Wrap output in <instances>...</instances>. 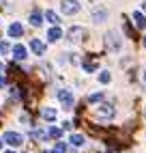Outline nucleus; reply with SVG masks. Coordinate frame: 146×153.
<instances>
[{"label": "nucleus", "instance_id": "obj_26", "mask_svg": "<svg viewBox=\"0 0 146 153\" xmlns=\"http://www.w3.org/2000/svg\"><path fill=\"white\" fill-rule=\"evenodd\" d=\"M142 45H144V48H146V35H144V41H142Z\"/></svg>", "mask_w": 146, "mask_h": 153}, {"label": "nucleus", "instance_id": "obj_23", "mask_svg": "<svg viewBox=\"0 0 146 153\" xmlns=\"http://www.w3.org/2000/svg\"><path fill=\"white\" fill-rule=\"evenodd\" d=\"M9 95H11L13 99H19V88H17V86H11V91H9Z\"/></svg>", "mask_w": 146, "mask_h": 153}, {"label": "nucleus", "instance_id": "obj_9", "mask_svg": "<svg viewBox=\"0 0 146 153\" xmlns=\"http://www.w3.org/2000/svg\"><path fill=\"white\" fill-rule=\"evenodd\" d=\"M11 54H13V58H15V60H24L28 52H26V48H24V45H19V43H17V45H13V48H11Z\"/></svg>", "mask_w": 146, "mask_h": 153}, {"label": "nucleus", "instance_id": "obj_19", "mask_svg": "<svg viewBox=\"0 0 146 153\" xmlns=\"http://www.w3.org/2000/svg\"><path fill=\"white\" fill-rule=\"evenodd\" d=\"M82 67H84L86 71H95V69H97V65L92 63V60H84V63H82Z\"/></svg>", "mask_w": 146, "mask_h": 153}, {"label": "nucleus", "instance_id": "obj_20", "mask_svg": "<svg viewBox=\"0 0 146 153\" xmlns=\"http://www.w3.org/2000/svg\"><path fill=\"white\" fill-rule=\"evenodd\" d=\"M54 153H67V145H65V142H56Z\"/></svg>", "mask_w": 146, "mask_h": 153}, {"label": "nucleus", "instance_id": "obj_29", "mask_svg": "<svg viewBox=\"0 0 146 153\" xmlns=\"http://www.w3.org/2000/svg\"><path fill=\"white\" fill-rule=\"evenodd\" d=\"M4 153H15V151H4Z\"/></svg>", "mask_w": 146, "mask_h": 153}, {"label": "nucleus", "instance_id": "obj_24", "mask_svg": "<svg viewBox=\"0 0 146 153\" xmlns=\"http://www.w3.org/2000/svg\"><path fill=\"white\" fill-rule=\"evenodd\" d=\"M140 78H142V82L146 84V71H142V76H140Z\"/></svg>", "mask_w": 146, "mask_h": 153}, {"label": "nucleus", "instance_id": "obj_13", "mask_svg": "<svg viewBox=\"0 0 146 153\" xmlns=\"http://www.w3.org/2000/svg\"><path fill=\"white\" fill-rule=\"evenodd\" d=\"M133 19H135V26H138V28L146 30V15H142L140 11H135L133 13Z\"/></svg>", "mask_w": 146, "mask_h": 153}, {"label": "nucleus", "instance_id": "obj_15", "mask_svg": "<svg viewBox=\"0 0 146 153\" xmlns=\"http://www.w3.org/2000/svg\"><path fill=\"white\" fill-rule=\"evenodd\" d=\"M69 142H71V145H75V147H82V145H84V136H82V134H71Z\"/></svg>", "mask_w": 146, "mask_h": 153}, {"label": "nucleus", "instance_id": "obj_8", "mask_svg": "<svg viewBox=\"0 0 146 153\" xmlns=\"http://www.w3.org/2000/svg\"><path fill=\"white\" fill-rule=\"evenodd\" d=\"M30 50H32L37 56H41V54L45 52V43L41 41V39H30Z\"/></svg>", "mask_w": 146, "mask_h": 153}, {"label": "nucleus", "instance_id": "obj_5", "mask_svg": "<svg viewBox=\"0 0 146 153\" xmlns=\"http://www.w3.org/2000/svg\"><path fill=\"white\" fill-rule=\"evenodd\" d=\"M90 17H92V22H95V24L105 22V19H108V9H103V7H95V9L90 11Z\"/></svg>", "mask_w": 146, "mask_h": 153}, {"label": "nucleus", "instance_id": "obj_3", "mask_svg": "<svg viewBox=\"0 0 146 153\" xmlns=\"http://www.w3.org/2000/svg\"><path fill=\"white\" fill-rule=\"evenodd\" d=\"M2 140L7 142V145H11V147L24 145V136H22V134H17V131H7V134L2 136Z\"/></svg>", "mask_w": 146, "mask_h": 153}, {"label": "nucleus", "instance_id": "obj_16", "mask_svg": "<svg viewBox=\"0 0 146 153\" xmlns=\"http://www.w3.org/2000/svg\"><path fill=\"white\" fill-rule=\"evenodd\" d=\"M45 19H47L49 24H54V26H56V24L60 22V17H58V13H54V11H45Z\"/></svg>", "mask_w": 146, "mask_h": 153}, {"label": "nucleus", "instance_id": "obj_21", "mask_svg": "<svg viewBox=\"0 0 146 153\" xmlns=\"http://www.w3.org/2000/svg\"><path fill=\"white\" fill-rule=\"evenodd\" d=\"M101 99H103V93H92V95L88 97L90 104H97V101H101Z\"/></svg>", "mask_w": 146, "mask_h": 153}, {"label": "nucleus", "instance_id": "obj_30", "mask_svg": "<svg viewBox=\"0 0 146 153\" xmlns=\"http://www.w3.org/2000/svg\"><path fill=\"white\" fill-rule=\"evenodd\" d=\"M0 147H2V140H0Z\"/></svg>", "mask_w": 146, "mask_h": 153}, {"label": "nucleus", "instance_id": "obj_18", "mask_svg": "<svg viewBox=\"0 0 146 153\" xmlns=\"http://www.w3.org/2000/svg\"><path fill=\"white\" fill-rule=\"evenodd\" d=\"M47 134H49L52 138H60V134H62V129H60V127H49V131H47Z\"/></svg>", "mask_w": 146, "mask_h": 153}, {"label": "nucleus", "instance_id": "obj_6", "mask_svg": "<svg viewBox=\"0 0 146 153\" xmlns=\"http://www.w3.org/2000/svg\"><path fill=\"white\" fill-rule=\"evenodd\" d=\"M58 99H60V104L65 106V108H71L73 101H75V99H73V93H71V91H67V88H60V91H58Z\"/></svg>", "mask_w": 146, "mask_h": 153}, {"label": "nucleus", "instance_id": "obj_17", "mask_svg": "<svg viewBox=\"0 0 146 153\" xmlns=\"http://www.w3.org/2000/svg\"><path fill=\"white\" fill-rule=\"evenodd\" d=\"M110 80H112V76H110V71H101V74H99V82H101V84H108Z\"/></svg>", "mask_w": 146, "mask_h": 153}, {"label": "nucleus", "instance_id": "obj_12", "mask_svg": "<svg viewBox=\"0 0 146 153\" xmlns=\"http://www.w3.org/2000/svg\"><path fill=\"white\" fill-rule=\"evenodd\" d=\"M30 24H32V26H41V24H43V13L35 9V11L30 13Z\"/></svg>", "mask_w": 146, "mask_h": 153}, {"label": "nucleus", "instance_id": "obj_27", "mask_svg": "<svg viewBox=\"0 0 146 153\" xmlns=\"http://www.w3.org/2000/svg\"><path fill=\"white\" fill-rule=\"evenodd\" d=\"M0 71H4V65H2V63H0Z\"/></svg>", "mask_w": 146, "mask_h": 153}, {"label": "nucleus", "instance_id": "obj_14", "mask_svg": "<svg viewBox=\"0 0 146 153\" xmlns=\"http://www.w3.org/2000/svg\"><path fill=\"white\" fill-rule=\"evenodd\" d=\"M41 117H43L45 121H56V110L54 108H43L41 110Z\"/></svg>", "mask_w": 146, "mask_h": 153}, {"label": "nucleus", "instance_id": "obj_11", "mask_svg": "<svg viewBox=\"0 0 146 153\" xmlns=\"http://www.w3.org/2000/svg\"><path fill=\"white\" fill-rule=\"evenodd\" d=\"M22 33H24V28H22L19 22H13L9 26V37H22Z\"/></svg>", "mask_w": 146, "mask_h": 153}, {"label": "nucleus", "instance_id": "obj_22", "mask_svg": "<svg viewBox=\"0 0 146 153\" xmlns=\"http://www.w3.org/2000/svg\"><path fill=\"white\" fill-rule=\"evenodd\" d=\"M9 50H11V45H9V41H0V54H7Z\"/></svg>", "mask_w": 146, "mask_h": 153}, {"label": "nucleus", "instance_id": "obj_10", "mask_svg": "<svg viewBox=\"0 0 146 153\" xmlns=\"http://www.w3.org/2000/svg\"><path fill=\"white\" fill-rule=\"evenodd\" d=\"M60 37H62V30H60V26H58V24H56V26H52V28L47 30V39H49L52 43H56Z\"/></svg>", "mask_w": 146, "mask_h": 153}, {"label": "nucleus", "instance_id": "obj_7", "mask_svg": "<svg viewBox=\"0 0 146 153\" xmlns=\"http://www.w3.org/2000/svg\"><path fill=\"white\" fill-rule=\"evenodd\" d=\"M69 41H82L84 39V35H86V30L82 28V26H73V28H69Z\"/></svg>", "mask_w": 146, "mask_h": 153}, {"label": "nucleus", "instance_id": "obj_2", "mask_svg": "<svg viewBox=\"0 0 146 153\" xmlns=\"http://www.w3.org/2000/svg\"><path fill=\"white\" fill-rule=\"evenodd\" d=\"M60 11L65 15H75L80 11V2L77 0H62L60 2Z\"/></svg>", "mask_w": 146, "mask_h": 153}, {"label": "nucleus", "instance_id": "obj_31", "mask_svg": "<svg viewBox=\"0 0 146 153\" xmlns=\"http://www.w3.org/2000/svg\"><path fill=\"white\" fill-rule=\"evenodd\" d=\"M43 153H49V151H43Z\"/></svg>", "mask_w": 146, "mask_h": 153}, {"label": "nucleus", "instance_id": "obj_28", "mask_svg": "<svg viewBox=\"0 0 146 153\" xmlns=\"http://www.w3.org/2000/svg\"><path fill=\"white\" fill-rule=\"evenodd\" d=\"M142 9H144V11H146V2H142Z\"/></svg>", "mask_w": 146, "mask_h": 153}, {"label": "nucleus", "instance_id": "obj_25", "mask_svg": "<svg viewBox=\"0 0 146 153\" xmlns=\"http://www.w3.org/2000/svg\"><path fill=\"white\" fill-rule=\"evenodd\" d=\"M0 86H4V78L2 76H0Z\"/></svg>", "mask_w": 146, "mask_h": 153}, {"label": "nucleus", "instance_id": "obj_1", "mask_svg": "<svg viewBox=\"0 0 146 153\" xmlns=\"http://www.w3.org/2000/svg\"><path fill=\"white\" fill-rule=\"evenodd\" d=\"M105 48H108V52H118L122 48V39L116 30H108L105 33Z\"/></svg>", "mask_w": 146, "mask_h": 153}, {"label": "nucleus", "instance_id": "obj_4", "mask_svg": "<svg viewBox=\"0 0 146 153\" xmlns=\"http://www.w3.org/2000/svg\"><path fill=\"white\" fill-rule=\"evenodd\" d=\"M114 106L112 104H101L97 110H95V114H97V119H112L114 117Z\"/></svg>", "mask_w": 146, "mask_h": 153}]
</instances>
